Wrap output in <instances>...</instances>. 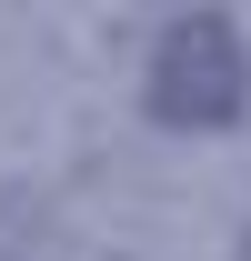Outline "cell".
I'll return each instance as SVG.
<instances>
[{
	"mask_svg": "<svg viewBox=\"0 0 251 261\" xmlns=\"http://www.w3.org/2000/svg\"><path fill=\"white\" fill-rule=\"evenodd\" d=\"M141 111L161 130H231L251 111V50L231 20H171L151 40V70H141Z\"/></svg>",
	"mask_w": 251,
	"mask_h": 261,
	"instance_id": "1",
	"label": "cell"
},
{
	"mask_svg": "<svg viewBox=\"0 0 251 261\" xmlns=\"http://www.w3.org/2000/svg\"><path fill=\"white\" fill-rule=\"evenodd\" d=\"M241 261H251V231H241Z\"/></svg>",
	"mask_w": 251,
	"mask_h": 261,
	"instance_id": "2",
	"label": "cell"
}]
</instances>
